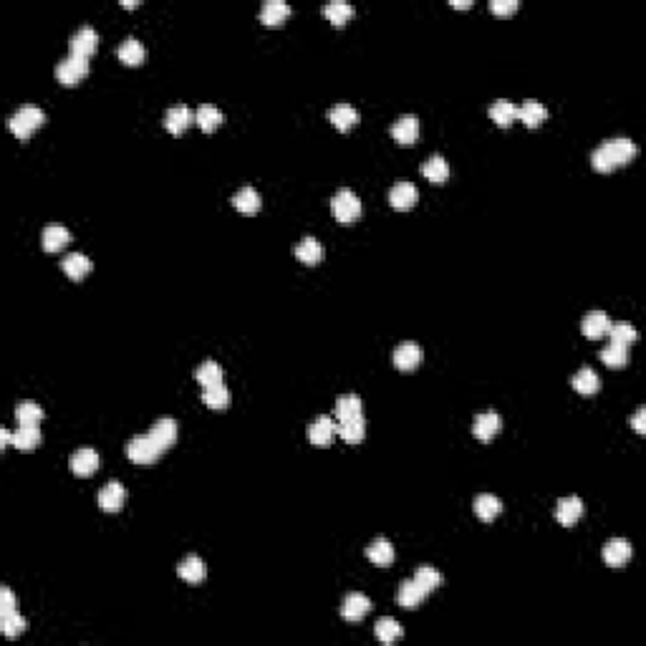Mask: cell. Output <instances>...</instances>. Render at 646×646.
Segmentation results:
<instances>
[{
	"mask_svg": "<svg viewBox=\"0 0 646 646\" xmlns=\"http://www.w3.org/2000/svg\"><path fill=\"white\" fill-rule=\"evenodd\" d=\"M68 48H71L73 56L89 58V56L99 48V33H96L91 26H81L76 33L71 36V41H68Z\"/></svg>",
	"mask_w": 646,
	"mask_h": 646,
	"instance_id": "6",
	"label": "cell"
},
{
	"mask_svg": "<svg viewBox=\"0 0 646 646\" xmlns=\"http://www.w3.org/2000/svg\"><path fill=\"white\" fill-rule=\"evenodd\" d=\"M43 122H46V111L41 109V106L26 104L8 119V129H11L18 139H28L36 129L43 127Z\"/></svg>",
	"mask_w": 646,
	"mask_h": 646,
	"instance_id": "2",
	"label": "cell"
},
{
	"mask_svg": "<svg viewBox=\"0 0 646 646\" xmlns=\"http://www.w3.org/2000/svg\"><path fill=\"white\" fill-rule=\"evenodd\" d=\"M338 434H341V439H346L348 444H356L364 439L366 434V422H364V415L361 417H351V420H343L338 422Z\"/></svg>",
	"mask_w": 646,
	"mask_h": 646,
	"instance_id": "35",
	"label": "cell"
},
{
	"mask_svg": "<svg viewBox=\"0 0 646 646\" xmlns=\"http://www.w3.org/2000/svg\"><path fill=\"white\" fill-rule=\"evenodd\" d=\"M147 434L160 444L162 452H167V449L174 444V439H177V422L172 420V417H162V420H157L155 424H152V429L147 432Z\"/></svg>",
	"mask_w": 646,
	"mask_h": 646,
	"instance_id": "12",
	"label": "cell"
},
{
	"mask_svg": "<svg viewBox=\"0 0 646 646\" xmlns=\"http://www.w3.org/2000/svg\"><path fill=\"white\" fill-rule=\"evenodd\" d=\"M420 361H422V348L412 341L399 343L397 351H394V366L402 371H415L420 366Z\"/></svg>",
	"mask_w": 646,
	"mask_h": 646,
	"instance_id": "15",
	"label": "cell"
},
{
	"mask_svg": "<svg viewBox=\"0 0 646 646\" xmlns=\"http://www.w3.org/2000/svg\"><path fill=\"white\" fill-rule=\"evenodd\" d=\"M571 387L575 389L578 394H596L598 389H601V379H598V374L593 369H588V366H583V369H578L573 374V379H571Z\"/></svg>",
	"mask_w": 646,
	"mask_h": 646,
	"instance_id": "26",
	"label": "cell"
},
{
	"mask_svg": "<svg viewBox=\"0 0 646 646\" xmlns=\"http://www.w3.org/2000/svg\"><path fill=\"white\" fill-rule=\"evenodd\" d=\"M636 328L631 326L629 321H616V323H611V328H608V338H611V343H621V346H631V343L636 341Z\"/></svg>",
	"mask_w": 646,
	"mask_h": 646,
	"instance_id": "45",
	"label": "cell"
},
{
	"mask_svg": "<svg viewBox=\"0 0 646 646\" xmlns=\"http://www.w3.org/2000/svg\"><path fill=\"white\" fill-rule=\"evenodd\" d=\"M420 170H422V174L434 184L447 182V177H449V162L444 160L442 155H432L427 162H422Z\"/></svg>",
	"mask_w": 646,
	"mask_h": 646,
	"instance_id": "23",
	"label": "cell"
},
{
	"mask_svg": "<svg viewBox=\"0 0 646 646\" xmlns=\"http://www.w3.org/2000/svg\"><path fill=\"white\" fill-rule=\"evenodd\" d=\"M366 558L376 566H389L394 561V546L389 541H384V538H379V541H374L366 548Z\"/></svg>",
	"mask_w": 646,
	"mask_h": 646,
	"instance_id": "41",
	"label": "cell"
},
{
	"mask_svg": "<svg viewBox=\"0 0 646 646\" xmlns=\"http://www.w3.org/2000/svg\"><path fill=\"white\" fill-rule=\"evenodd\" d=\"M417 197H420V192H417L415 184L407 182V179H399V182L389 189V204H392L394 210H412L417 204Z\"/></svg>",
	"mask_w": 646,
	"mask_h": 646,
	"instance_id": "10",
	"label": "cell"
},
{
	"mask_svg": "<svg viewBox=\"0 0 646 646\" xmlns=\"http://www.w3.org/2000/svg\"><path fill=\"white\" fill-rule=\"evenodd\" d=\"M160 454H162L160 444H157L150 434L134 437V439H129V444H127V457L137 464H152Z\"/></svg>",
	"mask_w": 646,
	"mask_h": 646,
	"instance_id": "5",
	"label": "cell"
},
{
	"mask_svg": "<svg viewBox=\"0 0 646 646\" xmlns=\"http://www.w3.org/2000/svg\"><path fill=\"white\" fill-rule=\"evenodd\" d=\"M144 56H147V48H144L142 41L134 38V36L124 38L122 46H119V61L127 63V66H139V63L144 61Z\"/></svg>",
	"mask_w": 646,
	"mask_h": 646,
	"instance_id": "27",
	"label": "cell"
},
{
	"mask_svg": "<svg viewBox=\"0 0 646 646\" xmlns=\"http://www.w3.org/2000/svg\"><path fill=\"white\" fill-rule=\"evenodd\" d=\"M26 629H28V624L21 613L13 611V613H8V616H0V631H3L6 639H16V636H21Z\"/></svg>",
	"mask_w": 646,
	"mask_h": 646,
	"instance_id": "47",
	"label": "cell"
},
{
	"mask_svg": "<svg viewBox=\"0 0 646 646\" xmlns=\"http://www.w3.org/2000/svg\"><path fill=\"white\" fill-rule=\"evenodd\" d=\"M328 122H331L336 129H341V132H348V129L359 122V111L343 101V104H336L328 109Z\"/></svg>",
	"mask_w": 646,
	"mask_h": 646,
	"instance_id": "21",
	"label": "cell"
},
{
	"mask_svg": "<svg viewBox=\"0 0 646 646\" xmlns=\"http://www.w3.org/2000/svg\"><path fill=\"white\" fill-rule=\"evenodd\" d=\"M13 611H16V596L11 588H0V616H8Z\"/></svg>",
	"mask_w": 646,
	"mask_h": 646,
	"instance_id": "48",
	"label": "cell"
},
{
	"mask_svg": "<svg viewBox=\"0 0 646 646\" xmlns=\"http://www.w3.org/2000/svg\"><path fill=\"white\" fill-rule=\"evenodd\" d=\"M613 321L608 318V313L603 311H591V313L583 316V323H580V331L585 333L588 338H603L611 328Z\"/></svg>",
	"mask_w": 646,
	"mask_h": 646,
	"instance_id": "16",
	"label": "cell"
},
{
	"mask_svg": "<svg viewBox=\"0 0 646 646\" xmlns=\"http://www.w3.org/2000/svg\"><path fill=\"white\" fill-rule=\"evenodd\" d=\"M490 11L500 13V16H508V13L518 11V0H490Z\"/></svg>",
	"mask_w": 646,
	"mask_h": 646,
	"instance_id": "49",
	"label": "cell"
},
{
	"mask_svg": "<svg viewBox=\"0 0 646 646\" xmlns=\"http://www.w3.org/2000/svg\"><path fill=\"white\" fill-rule=\"evenodd\" d=\"M452 6L454 8H469L472 6V0H452Z\"/></svg>",
	"mask_w": 646,
	"mask_h": 646,
	"instance_id": "52",
	"label": "cell"
},
{
	"mask_svg": "<svg viewBox=\"0 0 646 646\" xmlns=\"http://www.w3.org/2000/svg\"><path fill=\"white\" fill-rule=\"evenodd\" d=\"M288 16H291V6L286 0H266L260 8V21L266 26H281Z\"/></svg>",
	"mask_w": 646,
	"mask_h": 646,
	"instance_id": "25",
	"label": "cell"
},
{
	"mask_svg": "<svg viewBox=\"0 0 646 646\" xmlns=\"http://www.w3.org/2000/svg\"><path fill=\"white\" fill-rule=\"evenodd\" d=\"M61 268L71 281H81V278L91 271V260L83 253H68L66 258L61 260Z\"/></svg>",
	"mask_w": 646,
	"mask_h": 646,
	"instance_id": "30",
	"label": "cell"
},
{
	"mask_svg": "<svg viewBox=\"0 0 646 646\" xmlns=\"http://www.w3.org/2000/svg\"><path fill=\"white\" fill-rule=\"evenodd\" d=\"M546 116H548V109L536 99L525 101L523 106H518V119L525 122V127H538V124L546 122Z\"/></svg>",
	"mask_w": 646,
	"mask_h": 646,
	"instance_id": "33",
	"label": "cell"
},
{
	"mask_svg": "<svg viewBox=\"0 0 646 646\" xmlns=\"http://www.w3.org/2000/svg\"><path fill=\"white\" fill-rule=\"evenodd\" d=\"M636 157V144L626 137L619 139H608L601 147H596L591 155V165L596 172H611L621 165H629Z\"/></svg>",
	"mask_w": 646,
	"mask_h": 646,
	"instance_id": "1",
	"label": "cell"
},
{
	"mask_svg": "<svg viewBox=\"0 0 646 646\" xmlns=\"http://www.w3.org/2000/svg\"><path fill=\"white\" fill-rule=\"evenodd\" d=\"M629 346H621V343H608L601 351V361L608 369H624L629 364Z\"/></svg>",
	"mask_w": 646,
	"mask_h": 646,
	"instance_id": "39",
	"label": "cell"
},
{
	"mask_svg": "<svg viewBox=\"0 0 646 646\" xmlns=\"http://www.w3.org/2000/svg\"><path fill=\"white\" fill-rule=\"evenodd\" d=\"M412 580H415V583L420 585L424 596H429V593L434 591L437 585L442 583V575L437 573V571L432 568V566H420V568H417V573H415V578H412Z\"/></svg>",
	"mask_w": 646,
	"mask_h": 646,
	"instance_id": "44",
	"label": "cell"
},
{
	"mask_svg": "<svg viewBox=\"0 0 646 646\" xmlns=\"http://www.w3.org/2000/svg\"><path fill=\"white\" fill-rule=\"evenodd\" d=\"M490 119L500 127H510V124L518 119V106L513 101H505V99H497L490 104Z\"/></svg>",
	"mask_w": 646,
	"mask_h": 646,
	"instance_id": "34",
	"label": "cell"
},
{
	"mask_svg": "<svg viewBox=\"0 0 646 646\" xmlns=\"http://www.w3.org/2000/svg\"><path fill=\"white\" fill-rule=\"evenodd\" d=\"M71 469H73V475H78V477L94 475L96 469H99V454L89 447L78 449V452H73V457H71Z\"/></svg>",
	"mask_w": 646,
	"mask_h": 646,
	"instance_id": "19",
	"label": "cell"
},
{
	"mask_svg": "<svg viewBox=\"0 0 646 646\" xmlns=\"http://www.w3.org/2000/svg\"><path fill=\"white\" fill-rule=\"evenodd\" d=\"M68 243H71V232L63 225H48L43 230V238H41V245H43L46 253H58Z\"/></svg>",
	"mask_w": 646,
	"mask_h": 646,
	"instance_id": "24",
	"label": "cell"
},
{
	"mask_svg": "<svg viewBox=\"0 0 646 646\" xmlns=\"http://www.w3.org/2000/svg\"><path fill=\"white\" fill-rule=\"evenodd\" d=\"M202 399L210 409H227L230 407V389L225 387V381H220V384L202 389Z\"/></svg>",
	"mask_w": 646,
	"mask_h": 646,
	"instance_id": "40",
	"label": "cell"
},
{
	"mask_svg": "<svg viewBox=\"0 0 646 646\" xmlns=\"http://www.w3.org/2000/svg\"><path fill=\"white\" fill-rule=\"evenodd\" d=\"M194 122H197V127L202 129V132H215V129L225 122V116H222V111L217 109L215 104H202L197 111H194Z\"/></svg>",
	"mask_w": 646,
	"mask_h": 646,
	"instance_id": "29",
	"label": "cell"
},
{
	"mask_svg": "<svg viewBox=\"0 0 646 646\" xmlns=\"http://www.w3.org/2000/svg\"><path fill=\"white\" fill-rule=\"evenodd\" d=\"M122 6H124V8H134V6H137V0H124Z\"/></svg>",
	"mask_w": 646,
	"mask_h": 646,
	"instance_id": "53",
	"label": "cell"
},
{
	"mask_svg": "<svg viewBox=\"0 0 646 646\" xmlns=\"http://www.w3.org/2000/svg\"><path fill=\"white\" fill-rule=\"evenodd\" d=\"M361 409H364V404H361V399L356 394H343V397L336 399L333 412H336V420L343 422L351 420V417H361Z\"/></svg>",
	"mask_w": 646,
	"mask_h": 646,
	"instance_id": "38",
	"label": "cell"
},
{
	"mask_svg": "<svg viewBox=\"0 0 646 646\" xmlns=\"http://www.w3.org/2000/svg\"><path fill=\"white\" fill-rule=\"evenodd\" d=\"M323 16H326L333 26H343L348 18L354 16V6L346 3V0H331V3L323 6Z\"/></svg>",
	"mask_w": 646,
	"mask_h": 646,
	"instance_id": "42",
	"label": "cell"
},
{
	"mask_svg": "<svg viewBox=\"0 0 646 646\" xmlns=\"http://www.w3.org/2000/svg\"><path fill=\"white\" fill-rule=\"evenodd\" d=\"M177 575L187 583H202L207 578V566H204L202 558L197 556H187L182 563L177 566Z\"/></svg>",
	"mask_w": 646,
	"mask_h": 646,
	"instance_id": "22",
	"label": "cell"
},
{
	"mask_svg": "<svg viewBox=\"0 0 646 646\" xmlns=\"http://www.w3.org/2000/svg\"><path fill=\"white\" fill-rule=\"evenodd\" d=\"M331 212L333 217H336L341 225H351V222H356L361 217V199L356 197L354 189H338L336 194H333L331 199Z\"/></svg>",
	"mask_w": 646,
	"mask_h": 646,
	"instance_id": "3",
	"label": "cell"
},
{
	"mask_svg": "<svg viewBox=\"0 0 646 646\" xmlns=\"http://www.w3.org/2000/svg\"><path fill=\"white\" fill-rule=\"evenodd\" d=\"M580 515H583V503H580V497L571 495V497H563V500H558L556 518L561 525H575L580 520Z\"/></svg>",
	"mask_w": 646,
	"mask_h": 646,
	"instance_id": "17",
	"label": "cell"
},
{
	"mask_svg": "<svg viewBox=\"0 0 646 646\" xmlns=\"http://www.w3.org/2000/svg\"><path fill=\"white\" fill-rule=\"evenodd\" d=\"M194 379H197V384L202 389L212 387V384H220V381H225V374H222L220 364H215V361H202V364L197 366V371H194Z\"/></svg>",
	"mask_w": 646,
	"mask_h": 646,
	"instance_id": "37",
	"label": "cell"
},
{
	"mask_svg": "<svg viewBox=\"0 0 646 646\" xmlns=\"http://www.w3.org/2000/svg\"><path fill=\"white\" fill-rule=\"evenodd\" d=\"M43 420V409L38 407L36 402H18V407H16V422H18V427H23V424H38V422Z\"/></svg>",
	"mask_w": 646,
	"mask_h": 646,
	"instance_id": "43",
	"label": "cell"
},
{
	"mask_svg": "<svg viewBox=\"0 0 646 646\" xmlns=\"http://www.w3.org/2000/svg\"><path fill=\"white\" fill-rule=\"evenodd\" d=\"M296 258H298L301 263H306V266H316V263L323 258V245H321L316 238H311V235H306V238L296 245Z\"/></svg>",
	"mask_w": 646,
	"mask_h": 646,
	"instance_id": "31",
	"label": "cell"
},
{
	"mask_svg": "<svg viewBox=\"0 0 646 646\" xmlns=\"http://www.w3.org/2000/svg\"><path fill=\"white\" fill-rule=\"evenodd\" d=\"M369 611H371V601L364 596V593H348V596L343 598L341 613L346 621H361Z\"/></svg>",
	"mask_w": 646,
	"mask_h": 646,
	"instance_id": "18",
	"label": "cell"
},
{
	"mask_svg": "<svg viewBox=\"0 0 646 646\" xmlns=\"http://www.w3.org/2000/svg\"><path fill=\"white\" fill-rule=\"evenodd\" d=\"M124 503H127V490H124L122 482H106L104 487H101L99 492V508L104 510V513H119V510L124 508Z\"/></svg>",
	"mask_w": 646,
	"mask_h": 646,
	"instance_id": "7",
	"label": "cell"
},
{
	"mask_svg": "<svg viewBox=\"0 0 646 646\" xmlns=\"http://www.w3.org/2000/svg\"><path fill=\"white\" fill-rule=\"evenodd\" d=\"M232 204H235V210H240L243 215H255V212L260 210V194L258 189L253 187H243L235 192V197H232Z\"/></svg>",
	"mask_w": 646,
	"mask_h": 646,
	"instance_id": "36",
	"label": "cell"
},
{
	"mask_svg": "<svg viewBox=\"0 0 646 646\" xmlns=\"http://www.w3.org/2000/svg\"><path fill=\"white\" fill-rule=\"evenodd\" d=\"M336 432H338V424L331 420V417H326V415L316 417L308 427V439H311V444H316V447H328Z\"/></svg>",
	"mask_w": 646,
	"mask_h": 646,
	"instance_id": "8",
	"label": "cell"
},
{
	"mask_svg": "<svg viewBox=\"0 0 646 646\" xmlns=\"http://www.w3.org/2000/svg\"><path fill=\"white\" fill-rule=\"evenodd\" d=\"M424 593H422V588L415 583V580H404L402 585H399V593H397V601L402 608H407V611H415L417 606H420L422 601H424Z\"/></svg>",
	"mask_w": 646,
	"mask_h": 646,
	"instance_id": "32",
	"label": "cell"
},
{
	"mask_svg": "<svg viewBox=\"0 0 646 646\" xmlns=\"http://www.w3.org/2000/svg\"><path fill=\"white\" fill-rule=\"evenodd\" d=\"M475 515L480 520H485V523H490V520H495L497 515L503 513V503H500V497L490 495V492H485V495H477L475 497Z\"/></svg>",
	"mask_w": 646,
	"mask_h": 646,
	"instance_id": "28",
	"label": "cell"
},
{
	"mask_svg": "<svg viewBox=\"0 0 646 646\" xmlns=\"http://www.w3.org/2000/svg\"><path fill=\"white\" fill-rule=\"evenodd\" d=\"M392 137L399 144H415L417 137H420V119L415 114L399 116L397 122L392 124Z\"/></svg>",
	"mask_w": 646,
	"mask_h": 646,
	"instance_id": "13",
	"label": "cell"
},
{
	"mask_svg": "<svg viewBox=\"0 0 646 646\" xmlns=\"http://www.w3.org/2000/svg\"><path fill=\"white\" fill-rule=\"evenodd\" d=\"M374 634L381 644H394L397 639H402V626L394 619H379L374 626Z\"/></svg>",
	"mask_w": 646,
	"mask_h": 646,
	"instance_id": "46",
	"label": "cell"
},
{
	"mask_svg": "<svg viewBox=\"0 0 646 646\" xmlns=\"http://www.w3.org/2000/svg\"><path fill=\"white\" fill-rule=\"evenodd\" d=\"M192 122H194V114L187 104L172 106V109L165 114V127H167V132H172V134H182Z\"/></svg>",
	"mask_w": 646,
	"mask_h": 646,
	"instance_id": "14",
	"label": "cell"
},
{
	"mask_svg": "<svg viewBox=\"0 0 646 646\" xmlns=\"http://www.w3.org/2000/svg\"><path fill=\"white\" fill-rule=\"evenodd\" d=\"M631 553H634V548H631L629 541H624V538H613V541H608L606 546H603V561H606V566H611V568H621V566H626L631 561Z\"/></svg>",
	"mask_w": 646,
	"mask_h": 646,
	"instance_id": "9",
	"label": "cell"
},
{
	"mask_svg": "<svg viewBox=\"0 0 646 646\" xmlns=\"http://www.w3.org/2000/svg\"><path fill=\"white\" fill-rule=\"evenodd\" d=\"M86 73H89V58H83V56L68 53L66 58H61L58 66H56V78H58V83H63V86H73V83L81 81Z\"/></svg>",
	"mask_w": 646,
	"mask_h": 646,
	"instance_id": "4",
	"label": "cell"
},
{
	"mask_svg": "<svg viewBox=\"0 0 646 646\" xmlns=\"http://www.w3.org/2000/svg\"><path fill=\"white\" fill-rule=\"evenodd\" d=\"M500 429H503V420H500L497 412H482V415H477L475 422H472V434H475L480 442H490Z\"/></svg>",
	"mask_w": 646,
	"mask_h": 646,
	"instance_id": "11",
	"label": "cell"
},
{
	"mask_svg": "<svg viewBox=\"0 0 646 646\" xmlns=\"http://www.w3.org/2000/svg\"><path fill=\"white\" fill-rule=\"evenodd\" d=\"M41 439H43V434H41L38 424H23L13 432V447L21 449V452L36 449L41 444Z\"/></svg>",
	"mask_w": 646,
	"mask_h": 646,
	"instance_id": "20",
	"label": "cell"
},
{
	"mask_svg": "<svg viewBox=\"0 0 646 646\" xmlns=\"http://www.w3.org/2000/svg\"><path fill=\"white\" fill-rule=\"evenodd\" d=\"M631 427H634L639 434H644L646 432V409H639L634 415V420H631Z\"/></svg>",
	"mask_w": 646,
	"mask_h": 646,
	"instance_id": "50",
	"label": "cell"
},
{
	"mask_svg": "<svg viewBox=\"0 0 646 646\" xmlns=\"http://www.w3.org/2000/svg\"><path fill=\"white\" fill-rule=\"evenodd\" d=\"M8 444H13V432L0 429V449H6Z\"/></svg>",
	"mask_w": 646,
	"mask_h": 646,
	"instance_id": "51",
	"label": "cell"
}]
</instances>
